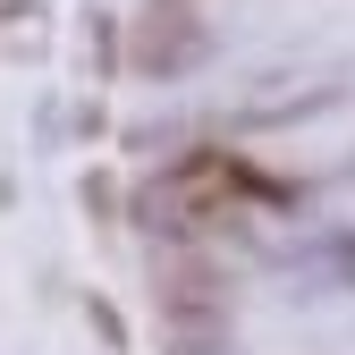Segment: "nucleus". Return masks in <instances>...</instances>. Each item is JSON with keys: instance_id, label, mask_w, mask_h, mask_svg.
Segmentation results:
<instances>
[{"instance_id": "nucleus-1", "label": "nucleus", "mask_w": 355, "mask_h": 355, "mask_svg": "<svg viewBox=\"0 0 355 355\" xmlns=\"http://www.w3.org/2000/svg\"><path fill=\"white\" fill-rule=\"evenodd\" d=\"M136 68L144 76H169V68H187L195 51H203V34H195V9L187 0H144V17H136Z\"/></svg>"}]
</instances>
